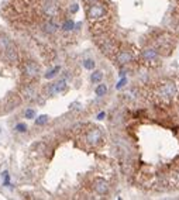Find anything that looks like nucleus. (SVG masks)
Segmentation results:
<instances>
[{
    "label": "nucleus",
    "mask_w": 179,
    "mask_h": 200,
    "mask_svg": "<svg viewBox=\"0 0 179 200\" xmlns=\"http://www.w3.org/2000/svg\"><path fill=\"white\" fill-rule=\"evenodd\" d=\"M158 95H159V97L165 99V100H169V99H172L173 96L176 95V86H175V83H172V82L162 83L161 86H159Z\"/></svg>",
    "instance_id": "1"
},
{
    "label": "nucleus",
    "mask_w": 179,
    "mask_h": 200,
    "mask_svg": "<svg viewBox=\"0 0 179 200\" xmlns=\"http://www.w3.org/2000/svg\"><path fill=\"white\" fill-rule=\"evenodd\" d=\"M105 14H106L105 7H103L102 4H99V3L90 6V7H89V11H88V16L90 20H100Z\"/></svg>",
    "instance_id": "2"
},
{
    "label": "nucleus",
    "mask_w": 179,
    "mask_h": 200,
    "mask_svg": "<svg viewBox=\"0 0 179 200\" xmlns=\"http://www.w3.org/2000/svg\"><path fill=\"white\" fill-rule=\"evenodd\" d=\"M86 140H88L89 144H93V145H96V144L102 140V132H100V130H97V128L90 130V131L88 132V135H86Z\"/></svg>",
    "instance_id": "3"
},
{
    "label": "nucleus",
    "mask_w": 179,
    "mask_h": 200,
    "mask_svg": "<svg viewBox=\"0 0 179 200\" xmlns=\"http://www.w3.org/2000/svg\"><path fill=\"white\" fill-rule=\"evenodd\" d=\"M95 190H96L99 194H105V193H107V190H109V185H107V182H106V180H103V179L96 180V183H95Z\"/></svg>",
    "instance_id": "4"
},
{
    "label": "nucleus",
    "mask_w": 179,
    "mask_h": 200,
    "mask_svg": "<svg viewBox=\"0 0 179 200\" xmlns=\"http://www.w3.org/2000/svg\"><path fill=\"white\" fill-rule=\"evenodd\" d=\"M24 72H26L28 76L34 78V76L38 75V66L34 64V62H28V64L26 65V68H24Z\"/></svg>",
    "instance_id": "5"
},
{
    "label": "nucleus",
    "mask_w": 179,
    "mask_h": 200,
    "mask_svg": "<svg viewBox=\"0 0 179 200\" xmlns=\"http://www.w3.org/2000/svg\"><path fill=\"white\" fill-rule=\"evenodd\" d=\"M65 87H66V82L65 80H58V82H55L51 87H49V92H51V93H61V92L65 90Z\"/></svg>",
    "instance_id": "6"
},
{
    "label": "nucleus",
    "mask_w": 179,
    "mask_h": 200,
    "mask_svg": "<svg viewBox=\"0 0 179 200\" xmlns=\"http://www.w3.org/2000/svg\"><path fill=\"white\" fill-rule=\"evenodd\" d=\"M131 59H133V55H131V52H128V51H123V52H120L119 56H117L119 64H127Z\"/></svg>",
    "instance_id": "7"
},
{
    "label": "nucleus",
    "mask_w": 179,
    "mask_h": 200,
    "mask_svg": "<svg viewBox=\"0 0 179 200\" xmlns=\"http://www.w3.org/2000/svg\"><path fill=\"white\" fill-rule=\"evenodd\" d=\"M44 10H45V13L48 14V16H54V14L57 13V8H55V6L52 4V3H47Z\"/></svg>",
    "instance_id": "8"
},
{
    "label": "nucleus",
    "mask_w": 179,
    "mask_h": 200,
    "mask_svg": "<svg viewBox=\"0 0 179 200\" xmlns=\"http://www.w3.org/2000/svg\"><path fill=\"white\" fill-rule=\"evenodd\" d=\"M102 78H103V73L100 72V70H96V72H93V73H92V76H90V80L93 82V83H99V82L102 80Z\"/></svg>",
    "instance_id": "9"
},
{
    "label": "nucleus",
    "mask_w": 179,
    "mask_h": 200,
    "mask_svg": "<svg viewBox=\"0 0 179 200\" xmlns=\"http://www.w3.org/2000/svg\"><path fill=\"white\" fill-rule=\"evenodd\" d=\"M9 45H10L9 38H6V37H0V49L4 51L7 47H9Z\"/></svg>",
    "instance_id": "10"
},
{
    "label": "nucleus",
    "mask_w": 179,
    "mask_h": 200,
    "mask_svg": "<svg viewBox=\"0 0 179 200\" xmlns=\"http://www.w3.org/2000/svg\"><path fill=\"white\" fill-rule=\"evenodd\" d=\"M106 93H107V87H106V85H99V86L96 87V95L97 96H105Z\"/></svg>",
    "instance_id": "11"
},
{
    "label": "nucleus",
    "mask_w": 179,
    "mask_h": 200,
    "mask_svg": "<svg viewBox=\"0 0 179 200\" xmlns=\"http://www.w3.org/2000/svg\"><path fill=\"white\" fill-rule=\"evenodd\" d=\"M144 58H147V59H154V58H156V52L154 49H145L144 51Z\"/></svg>",
    "instance_id": "12"
},
{
    "label": "nucleus",
    "mask_w": 179,
    "mask_h": 200,
    "mask_svg": "<svg viewBox=\"0 0 179 200\" xmlns=\"http://www.w3.org/2000/svg\"><path fill=\"white\" fill-rule=\"evenodd\" d=\"M74 25H75V23H74V21H71V20H68V21L64 23L62 28H64L65 31H71V30H74Z\"/></svg>",
    "instance_id": "13"
},
{
    "label": "nucleus",
    "mask_w": 179,
    "mask_h": 200,
    "mask_svg": "<svg viewBox=\"0 0 179 200\" xmlns=\"http://www.w3.org/2000/svg\"><path fill=\"white\" fill-rule=\"evenodd\" d=\"M59 69H61L59 66H55L54 69H51L48 73H45V78H47V79H51V78H54V76L58 73V70H59Z\"/></svg>",
    "instance_id": "14"
},
{
    "label": "nucleus",
    "mask_w": 179,
    "mask_h": 200,
    "mask_svg": "<svg viewBox=\"0 0 179 200\" xmlns=\"http://www.w3.org/2000/svg\"><path fill=\"white\" fill-rule=\"evenodd\" d=\"M83 66H85L86 69H93L95 61H92V59H85V61H83Z\"/></svg>",
    "instance_id": "15"
},
{
    "label": "nucleus",
    "mask_w": 179,
    "mask_h": 200,
    "mask_svg": "<svg viewBox=\"0 0 179 200\" xmlns=\"http://www.w3.org/2000/svg\"><path fill=\"white\" fill-rule=\"evenodd\" d=\"M47 121H48V115H40V117L35 120V124H38V126H43V124H45Z\"/></svg>",
    "instance_id": "16"
},
{
    "label": "nucleus",
    "mask_w": 179,
    "mask_h": 200,
    "mask_svg": "<svg viewBox=\"0 0 179 200\" xmlns=\"http://www.w3.org/2000/svg\"><path fill=\"white\" fill-rule=\"evenodd\" d=\"M47 31H49V33H54V31H57V24L52 21H49L48 24H47Z\"/></svg>",
    "instance_id": "17"
},
{
    "label": "nucleus",
    "mask_w": 179,
    "mask_h": 200,
    "mask_svg": "<svg viewBox=\"0 0 179 200\" xmlns=\"http://www.w3.org/2000/svg\"><path fill=\"white\" fill-rule=\"evenodd\" d=\"M16 131H18V132H26V131H27V126H26V124H23V123L17 124V126H16Z\"/></svg>",
    "instance_id": "18"
},
{
    "label": "nucleus",
    "mask_w": 179,
    "mask_h": 200,
    "mask_svg": "<svg viewBox=\"0 0 179 200\" xmlns=\"http://www.w3.org/2000/svg\"><path fill=\"white\" fill-rule=\"evenodd\" d=\"M34 115H35V111H34V110L28 109V110L26 111V118H34Z\"/></svg>",
    "instance_id": "19"
},
{
    "label": "nucleus",
    "mask_w": 179,
    "mask_h": 200,
    "mask_svg": "<svg viewBox=\"0 0 179 200\" xmlns=\"http://www.w3.org/2000/svg\"><path fill=\"white\" fill-rule=\"evenodd\" d=\"M125 82H127V79H125V78H123L121 80H120V83L117 85V89H120V87H123V86H124V85H125Z\"/></svg>",
    "instance_id": "20"
},
{
    "label": "nucleus",
    "mask_w": 179,
    "mask_h": 200,
    "mask_svg": "<svg viewBox=\"0 0 179 200\" xmlns=\"http://www.w3.org/2000/svg\"><path fill=\"white\" fill-rule=\"evenodd\" d=\"M71 10H72V13H75V11H78V4H74V6H72V8H71Z\"/></svg>",
    "instance_id": "21"
},
{
    "label": "nucleus",
    "mask_w": 179,
    "mask_h": 200,
    "mask_svg": "<svg viewBox=\"0 0 179 200\" xmlns=\"http://www.w3.org/2000/svg\"><path fill=\"white\" fill-rule=\"evenodd\" d=\"M97 118H99V120H102V118H105V113H100V114L97 115Z\"/></svg>",
    "instance_id": "22"
},
{
    "label": "nucleus",
    "mask_w": 179,
    "mask_h": 200,
    "mask_svg": "<svg viewBox=\"0 0 179 200\" xmlns=\"http://www.w3.org/2000/svg\"><path fill=\"white\" fill-rule=\"evenodd\" d=\"M89 2H95V0H89Z\"/></svg>",
    "instance_id": "23"
}]
</instances>
